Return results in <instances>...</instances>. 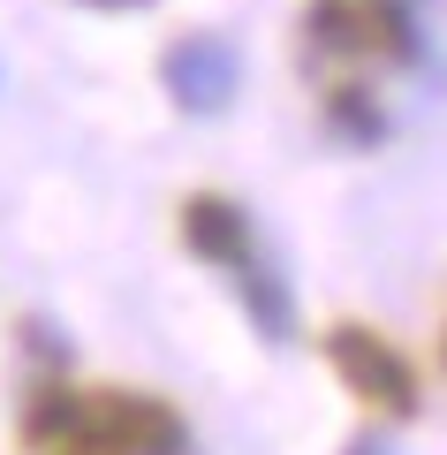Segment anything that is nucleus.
<instances>
[{
    "label": "nucleus",
    "mask_w": 447,
    "mask_h": 455,
    "mask_svg": "<svg viewBox=\"0 0 447 455\" xmlns=\"http://www.w3.org/2000/svg\"><path fill=\"white\" fill-rule=\"evenodd\" d=\"M326 364H334V379L364 410H379V418H417V403H425L417 364L402 357L379 326H334V334H326Z\"/></svg>",
    "instance_id": "obj_4"
},
{
    "label": "nucleus",
    "mask_w": 447,
    "mask_h": 455,
    "mask_svg": "<svg viewBox=\"0 0 447 455\" xmlns=\"http://www.w3.org/2000/svg\"><path fill=\"white\" fill-rule=\"evenodd\" d=\"M304 76L319 84L334 130L371 145L387 130L379 84H395L402 68H417V31L402 16V0H319L304 16Z\"/></svg>",
    "instance_id": "obj_1"
},
{
    "label": "nucleus",
    "mask_w": 447,
    "mask_h": 455,
    "mask_svg": "<svg viewBox=\"0 0 447 455\" xmlns=\"http://www.w3.org/2000/svg\"><path fill=\"white\" fill-rule=\"evenodd\" d=\"M341 455H387V448H379V440H356V448H341Z\"/></svg>",
    "instance_id": "obj_6"
},
{
    "label": "nucleus",
    "mask_w": 447,
    "mask_h": 455,
    "mask_svg": "<svg viewBox=\"0 0 447 455\" xmlns=\"http://www.w3.org/2000/svg\"><path fill=\"white\" fill-rule=\"evenodd\" d=\"M182 243L235 281V296H243V311L258 319V334L288 341V319H296V311H288V281L273 274V259L258 251L251 212L227 205V197H190V205H182Z\"/></svg>",
    "instance_id": "obj_3"
},
{
    "label": "nucleus",
    "mask_w": 447,
    "mask_h": 455,
    "mask_svg": "<svg viewBox=\"0 0 447 455\" xmlns=\"http://www.w3.org/2000/svg\"><path fill=\"white\" fill-rule=\"evenodd\" d=\"M160 84H167V99H175L182 114H220V107H235V92H243V61H235L227 38L190 31V38H175V46L160 53Z\"/></svg>",
    "instance_id": "obj_5"
},
{
    "label": "nucleus",
    "mask_w": 447,
    "mask_h": 455,
    "mask_svg": "<svg viewBox=\"0 0 447 455\" xmlns=\"http://www.w3.org/2000/svg\"><path fill=\"white\" fill-rule=\"evenodd\" d=\"M84 8H144V0H84Z\"/></svg>",
    "instance_id": "obj_7"
},
{
    "label": "nucleus",
    "mask_w": 447,
    "mask_h": 455,
    "mask_svg": "<svg viewBox=\"0 0 447 455\" xmlns=\"http://www.w3.org/2000/svg\"><path fill=\"white\" fill-rule=\"evenodd\" d=\"M23 455H182V418L144 387H31L16 425Z\"/></svg>",
    "instance_id": "obj_2"
}]
</instances>
